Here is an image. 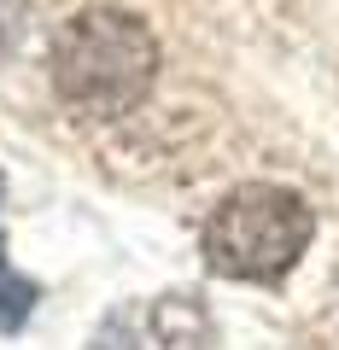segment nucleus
Masks as SVG:
<instances>
[{"label":"nucleus","mask_w":339,"mask_h":350,"mask_svg":"<svg viewBox=\"0 0 339 350\" xmlns=\"http://www.w3.org/2000/svg\"><path fill=\"white\" fill-rule=\"evenodd\" d=\"M310 239H316V211L304 193L281 187V181H240L205 216L199 251L211 262V275L269 286V280L292 275V262L310 251Z\"/></svg>","instance_id":"f03ea898"},{"label":"nucleus","mask_w":339,"mask_h":350,"mask_svg":"<svg viewBox=\"0 0 339 350\" xmlns=\"http://www.w3.org/2000/svg\"><path fill=\"white\" fill-rule=\"evenodd\" d=\"M0 262H6V257H0Z\"/></svg>","instance_id":"423d86ee"},{"label":"nucleus","mask_w":339,"mask_h":350,"mask_svg":"<svg viewBox=\"0 0 339 350\" xmlns=\"http://www.w3.org/2000/svg\"><path fill=\"white\" fill-rule=\"evenodd\" d=\"M164 76L158 29L123 6H82L47 41V82L64 111L117 123L152 100Z\"/></svg>","instance_id":"f257e3e1"},{"label":"nucleus","mask_w":339,"mask_h":350,"mask_svg":"<svg viewBox=\"0 0 339 350\" xmlns=\"http://www.w3.org/2000/svg\"><path fill=\"white\" fill-rule=\"evenodd\" d=\"M36 298H41L36 280H24L18 269L0 262V333H18V327L29 321V310H36Z\"/></svg>","instance_id":"7ed1b4c3"},{"label":"nucleus","mask_w":339,"mask_h":350,"mask_svg":"<svg viewBox=\"0 0 339 350\" xmlns=\"http://www.w3.org/2000/svg\"><path fill=\"white\" fill-rule=\"evenodd\" d=\"M88 350H140V345H135V321H129L123 310H112V315L100 321V333L88 338Z\"/></svg>","instance_id":"20e7f679"},{"label":"nucleus","mask_w":339,"mask_h":350,"mask_svg":"<svg viewBox=\"0 0 339 350\" xmlns=\"http://www.w3.org/2000/svg\"><path fill=\"white\" fill-rule=\"evenodd\" d=\"M18 24H24V0H0V59L12 53V41H18Z\"/></svg>","instance_id":"39448f33"}]
</instances>
